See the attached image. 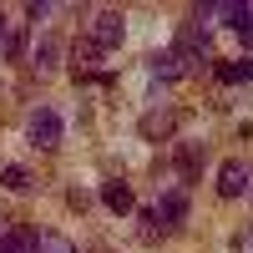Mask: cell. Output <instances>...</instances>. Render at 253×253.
Wrapping results in <instances>:
<instances>
[{
    "mask_svg": "<svg viewBox=\"0 0 253 253\" xmlns=\"http://www.w3.org/2000/svg\"><path fill=\"white\" fill-rule=\"evenodd\" d=\"M172 51L187 61V71H198L203 61L213 56V36H208L203 20H182V31H177V41H172Z\"/></svg>",
    "mask_w": 253,
    "mask_h": 253,
    "instance_id": "1",
    "label": "cell"
},
{
    "mask_svg": "<svg viewBox=\"0 0 253 253\" xmlns=\"http://www.w3.org/2000/svg\"><path fill=\"white\" fill-rule=\"evenodd\" d=\"M26 137H31V147H41V152L61 147V117H56L51 107H36V112L26 117Z\"/></svg>",
    "mask_w": 253,
    "mask_h": 253,
    "instance_id": "2",
    "label": "cell"
},
{
    "mask_svg": "<svg viewBox=\"0 0 253 253\" xmlns=\"http://www.w3.org/2000/svg\"><path fill=\"white\" fill-rule=\"evenodd\" d=\"M122 36H126V15L122 10H96L91 15V46H101V51H112V46H122Z\"/></svg>",
    "mask_w": 253,
    "mask_h": 253,
    "instance_id": "3",
    "label": "cell"
},
{
    "mask_svg": "<svg viewBox=\"0 0 253 253\" xmlns=\"http://www.w3.org/2000/svg\"><path fill=\"white\" fill-rule=\"evenodd\" d=\"M187 218V187H172V193H162L157 208H152V223L162 228V233H172V228H182Z\"/></svg>",
    "mask_w": 253,
    "mask_h": 253,
    "instance_id": "4",
    "label": "cell"
},
{
    "mask_svg": "<svg viewBox=\"0 0 253 253\" xmlns=\"http://www.w3.org/2000/svg\"><path fill=\"white\" fill-rule=\"evenodd\" d=\"M248 182H253V172H248L238 157H228V162L218 167V193H223V198H243Z\"/></svg>",
    "mask_w": 253,
    "mask_h": 253,
    "instance_id": "5",
    "label": "cell"
},
{
    "mask_svg": "<svg viewBox=\"0 0 253 253\" xmlns=\"http://www.w3.org/2000/svg\"><path fill=\"white\" fill-rule=\"evenodd\" d=\"M147 71H152L157 81H182V76H187V61L167 46V51H152V56H147Z\"/></svg>",
    "mask_w": 253,
    "mask_h": 253,
    "instance_id": "6",
    "label": "cell"
},
{
    "mask_svg": "<svg viewBox=\"0 0 253 253\" xmlns=\"http://www.w3.org/2000/svg\"><path fill=\"white\" fill-rule=\"evenodd\" d=\"M203 162H208V152H203V142H182L177 147V187H187V182H198V172H203Z\"/></svg>",
    "mask_w": 253,
    "mask_h": 253,
    "instance_id": "7",
    "label": "cell"
},
{
    "mask_svg": "<svg viewBox=\"0 0 253 253\" xmlns=\"http://www.w3.org/2000/svg\"><path fill=\"white\" fill-rule=\"evenodd\" d=\"M172 132H177V112L162 107V112H147V117H142V137H147V142H167Z\"/></svg>",
    "mask_w": 253,
    "mask_h": 253,
    "instance_id": "8",
    "label": "cell"
},
{
    "mask_svg": "<svg viewBox=\"0 0 253 253\" xmlns=\"http://www.w3.org/2000/svg\"><path fill=\"white\" fill-rule=\"evenodd\" d=\"M96 66H101V46H91V41H76V51H71V71H76V81H91Z\"/></svg>",
    "mask_w": 253,
    "mask_h": 253,
    "instance_id": "9",
    "label": "cell"
},
{
    "mask_svg": "<svg viewBox=\"0 0 253 253\" xmlns=\"http://www.w3.org/2000/svg\"><path fill=\"white\" fill-rule=\"evenodd\" d=\"M0 253H36V228L10 223L5 233H0Z\"/></svg>",
    "mask_w": 253,
    "mask_h": 253,
    "instance_id": "10",
    "label": "cell"
},
{
    "mask_svg": "<svg viewBox=\"0 0 253 253\" xmlns=\"http://www.w3.org/2000/svg\"><path fill=\"white\" fill-rule=\"evenodd\" d=\"M101 203H107V208H112L117 218H122V213H132V208H137L132 187H126V182H117V177H112V182H101Z\"/></svg>",
    "mask_w": 253,
    "mask_h": 253,
    "instance_id": "11",
    "label": "cell"
},
{
    "mask_svg": "<svg viewBox=\"0 0 253 253\" xmlns=\"http://www.w3.org/2000/svg\"><path fill=\"white\" fill-rule=\"evenodd\" d=\"M243 15V0H213V5H198L193 20H228V26H238Z\"/></svg>",
    "mask_w": 253,
    "mask_h": 253,
    "instance_id": "12",
    "label": "cell"
},
{
    "mask_svg": "<svg viewBox=\"0 0 253 253\" xmlns=\"http://www.w3.org/2000/svg\"><path fill=\"white\" fill-rule=\"evenodd\" d=\"M31 61H36L41 71H56V66H61V41H56V36H41V46H36Z\"/></svg>",
    "mask_w": 253,
    "mask_h": 253,
    "instance_id": "13",
    "label": "cell"
},
{
    "mask_svg": "<svg viewBox=\"0 0 253 253\" xmlns=\"http://www.w3.org/2000/svg\"><path fill=\"white\" fill-rule=\"evenodd\" d=\"M0 51H5V56H26V36L10 31V15L5 10H0Z\"/></svg>",
    "mask_w": 253,
    "mask_h": 253,
    "instance_id": "14",
    "label": "cell"
},
{
    "mask_svg": "<svg viewBox=\"0 0 253 253\" xmlns=\"http://www.w3.org/2000/svg\"><path fill=\"white\" fill-rule=\"evenodd\" d=\"M0 187H5V193H26V187H31V172H26L20 162H5V167H0Z\"/></svg>",
    "mask_w": 253,
    "mask_h": 253,
    "instance_id": "15",
    "label": "cell"
},
{
    "mask_svg": "<svg viewBox=\"0 0 253 253\" xmlns=\"http://www.w3.org/2000/svg\"><path fill=\"white\" fill-rule=\"evenodd\" d=\"M218 81H228V86H233V81H253V56H243V61H223V66H218Z\"/></svg>",
    "mask_w": 253,
    "mask_h": 253,
    "instance_id": "16",
    "label": "cell"
},
{
    "mask_svg": "<svg viewBox=\"0 0 253 253\" xmlns=\"http://www.w3.org/2000/svg\"><path fill=\"white\" fill-rule=\"evenodd\" d=\"M36 253H81V248L61 233H36Z\"/></svg>",
    "mask_w": 253,
    "mask_h": 253,
    "instance_id": "17",
    "label": "cell"
},
{
    "mask_svg": "<svg viewBox=\"0 0 253 253\" xmlns=\"http://www.w3.org/2000/svg\"><path fill=\"white\" fill-rule=\"evenodd\" d=\"M233 31H238V41H243V46L253 51V5H243V15H238V26H233Z\"/></svg>",
    "mask_w": 253,
    "mask_h": 253,
    "instance_id": "18",
    "label": "cell"
}]
</instances>
